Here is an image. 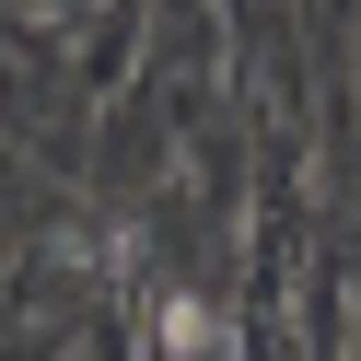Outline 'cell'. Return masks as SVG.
Masks as SVG:
<instances>
[{"instance_id":"1","label":"cell","mask_w":361,"mask_h":361,"mask_svg":"<svg viewBox=\"0 0 361 361\" xmlns=\"http://www.w3.org/2000/svg\"><path fill=\"white\" fill-rule=\"evenodd\" d=\"M164 350H175V361H210V350H221V326H210L198 303H164Z\"/></svg>"}]
</instances>
